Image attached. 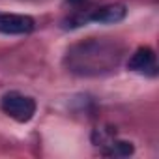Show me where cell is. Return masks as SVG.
Segmentation results:
<instances>
[{"label": "cell", "mask_w": 159, "mask_h": 159, "mask_svg": "<svg viewBox=\"0 0 159 159\" xmlns=\"http://www.w3.org/2000/svg\"><path fill=\"white\" fill-rule=\"evenodd\" d=\"M36 23L28 15L19 13H2L0 11V34L8 36H25L34 30Z\"/></svg>", "instance_id": "277c9868"}, {"label": "cell", "mask_w": 159, "mask_h": 159, "mask_svg": "<svg viewBox=\"0 0 159 159\" xmlns=\"http://www.w3.org/2000/svg\"><path fill=\"white\" fill-rule=\"evenodd\" d=\"M69 4H73V6H81L83 2H86V0H67Z\"/></svg>", "instance_id": "8992f818"}, {"label": "cell", "mask_w": 159, "mask_h": 159, "mask_svg": "<svg viewBox=\"0 0 159 159\" xmlns=\"http://www.w3.org/2000/svg\"><path fill=\"white\" fill-rule=\"evenodd\" d=\"M120 47L105 39H88L67 51L66 64L77 75H101L111 71L120 62Z\"/></svg>", "instance_id": "6da1fadb"}, {"label": "cell", "mask_w": 159, "mask_h": 159, "mask_svg": "<svg viewBox=\"0 0 159 159\" xmlns=\"http://www.w3.org/2000/svg\"><path fill=\"white\" fill-rule=\"evenodd\" d=\"M0 109L17 122H28L36 114V101L21 92H8L0 99Z\"/></svg>", "instance_id": "7a4b0ae2"}, {"label": "cell", "mask_w": 159, "mask_h": 159, "mask_svg": "<svg viewBox=\"0 0 159 159\" xmlns=\"http://www.w3.org/2000/svg\"><path fill=\"white\" fill-rule=\"evenodd\" d=\"M127 67L137 73H155V52L150 47H139L127 62Z\"/></svg>", "instance_id": "5b68a950"}, {"label": "cell", "mask_w": 159, "mask_h": 159, "mask_svg": "<svg viewBox=\"0 0 159 159\" xmlns=\"http://www.w3.org/2000/svg\"><path fill=\"white\" fill-rule=\"evenodd\" d=\"M125 13H127V10H125L124 4H112V6H105V8H98L88 15L71 19L69 26H79L86 21H94V23H101V25H114V23L122 21L125 17Z\"/></svg>", "instance_id": "3957f363"}]
</instances>
